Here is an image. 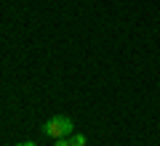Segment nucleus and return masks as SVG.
I'll return each instance as SVG.
<instances>
[{
  "instance_id": "1",
  "label": "nucleus",
  "mask_w": 160,
  "mask_h": 146,
  "mask_svg": "<svg viewBox=\"0 0 160 146\" xmlns=\"http://www.w3.org/2000/svg\"><path fill=\"white\" fill-rule=\"evenodd\" d=\"M40 130L46 135H51V138H69L72 135V120L69 117H51Z\"/></svg>"
},
{
  "instance_id": "2",
  "label": "nucleus",
  "mask_w": 160,
  "mask_h": 146,
  "mask_svg": "<svg viewBox=\"0 0 160 146\" xmlns=\"http://www.w3.org/2000/svg\"><path fill=\"white\" fill-rule=\"evenodd\" d=\"M69 146H86V135L83 133H72L69 135Z\"/></svg>"
},
{
  "instance_id": "3",
  "label": "nucleus",
  "mask_w": 160,
  "mask_h": 146,
  "mask_svg": "<svg viewBox=\"0 0 160 146\" xmlns=\"http://www.w3.org/2000/svg\"><path fill=\"white\" fill-rule=\"evenodd\" d=\"M53 146H69V138H56V144Z\"/></svg>"
},
{
  "instance_id": "4",
  "label": "nucleus",
  "mask_w": 160,
  "mask_h": 146,
  "mask_svg": "<svg viewBox=\"0 0 160 146\" xmlns=\"http://www.w3.org/2000/svg\"><path fill=\"white\" fill-rule=\"evenodd\" d=\"M16 146H38L35 141H22V144H16Z\"/></svg>"
}]
</instances>
